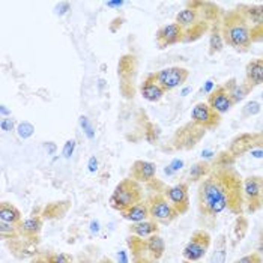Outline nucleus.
<instances>
[{
  "instance_id": "4be33fe9",
  "label": "nucleus",
  "mask_w": 263,
  "mask_h": 263,
  "mask_svg": "<svg viewBox=\"0 0 263 263\" xmlns=\"http://www.w3.org/2000/svg\"><path fill=\"white\" fill-rule=\"evenodd\" d=\"M245 81L253 87L263 84V58L253 59L245 65Z\"/></svg>"
},
{
  "instance_id": "e433bc0d",
  "label": "nucleus",
  "mask_w": 263,
  "mask_h": 263,
  "mask_svg": "<svg viewBox=\"0 0 263 263\" xmlns=\"http://www.w3.org/2000/svg\"><path fill=\"white\" fill-rule=\"evenodd\" d=\"M0 128H2V131H14V128H15V121L11 119V118H2V121H0Z\"/></svg>"
},
{
  "instance_id": "2f4dec72",
  "label": "nucleus",
  "mask_w": 263,
  "mask_h": 263,
  "mask_svg": "<svg viewBox=\"0 0 263 263\" xmlns=\"http://www.w3.org/2000/svg\"><path fill=\"white\" fill-rule=\"evenodd\" d=\"M35 126L30 122H21L17 126V134L20 136V139H29L33 136Z\"/></svg>"
},
{
  "instance_id": "f704fd0d",
  "label": "nucleus",
  "mask_w": 263,
  "mask_h": 263,
  "mask_svg": "<svg viewBox=\"0 0 263 263\" xmlns=\"http://www.w3.org/2000/svg\"><path fill=\"white\" fill-rule=\"evenodd\" d=\"M233 263H263V256L259 254L257 251H253L250 254H245L242 257H239L238 260Z\"/></svg>"
},
{
  "instance_id": "9b49d317",
  "label": "nucleus",
  "mask_w": 263,
  "mask_h": 263,
  "mask_svg": "<svg viewBox=\"0 0 263 263\" xmlns=\"http://www.w3.org/2000/svg\"><path fill=\"white\" fill-rule=\"evenodd\" d=\"M191 122L204 131H212L220 126L221 115H218L208 102H197L191 110Z\"/></svg>"
},
{
  "instance_id": "bb28decb",
  "label": "nucleus",
  "mask_w": 263,
  "mask_h": 263,
  "mask_svg": "<svg viewBox=\"0 0 263 263\" xmlns=\"http://www.w3.org/2000/svg\"><path fill=\"white\" fill-rule=\"evenodd\" d=\"M211 170H212V162H196L190 170V181L191 182H202L203 179L211 173Z\"/></svg>"
},
{
  "instance_id": "a211bd4d",
  "label": "nucleus",
  "mask_w": 263,
  "mask_h": 263,
  "mask_svg": "<svg viewBox=\"0 0 263 263\" xmlns=\"http://www.w3.org/2000/svg\"><path fill=\"white\" fill-rule=\"evenodd\" d=\"M140 95L146 101L149 102H158L161 101L165 95V92L161 89V86L157 83L154 72H149L144 76V79L140 83Z\"/></svg>"
},
{
  "instance_id": "72a5a7b5",
  "label": "nucleus",
  "mask_w": 263,
  "mask_h": 263,
  "mask_svg": "<svg viewBox=\"0 0 263 263\" xmlns=\"http://www.w3.org/2000/svg\"><path fill=\"white\" fill-rule=\"evenodd\" d=\"M260 110H262V107H260V102H257V101L247 102V104H245V107L242 108V116L243 118L254 116V115H257Z\"/></svg>"
},
{
  "instance_id": "79ce46f5",
  "label": "nucleus",
  "mask_w": 263,
  "mask_h": 263,
  "mask_svg": "<svg viewBox=\"0 0 263 263\" xmlns=\"http://www.w3.org/2000/svg\"><path fill=\"white\" fill-rule=\"evenodd\" d=\"M215 87H217V86H214V83H212V81H206V84H204V87H203V92L209 95Z\"/></svg>"
},
{
  "instance_id": "423d86ee",
  "label": "nucleus",
  "mask_w": 263,
  "mask_h": 263,
  "mask_svg": "<svg viewBox=\"0 0 263 263\" xmlns=\"http://www.w3.org/2000/svg\"><path fill=\"white\" fill-rule=\"evenodd\" d=\"M212 243V236L208 230L197 229L191 233L190 241L183 247L182 257L185 262L196 263L203 260V257L208 254Z\"/></svg>"
},
{
  "instance_id": "4c0bfd02",
  "label": "nucleus",
  "mask_w": 263,
  "mask_h": 263,
  "mask_svg": "<svg viewBox=\"0 0 263 263\" xmlns=\"http://www.w3.org/2000/svg\"><path fill=\"white\" fill-rule=\"evenodd\" d=\"M251 40H253V44L254 42H263V26L251 29Z\"/></svg>"
},
{
  "instance_id": "7ed1b4c3",
  "label": "nucleus",
  "mask_w": 263,
  "mask_h": 263,
  "mask_svg": "<svg viewBox=\"0 0 263 263\" xmlns=\"http://www.w3.org/2000/svg\"><path fill=\"white\" fill-rule=\"evenodd\" d=\"M221 33L224 44L238 53L250 51L251 40V26L243 18V15L235 8L224 12L221 17Z\"/></svg>"
},
{
  "instance_id": "cd10ccee",
  "label": "nucleus",
  "mask_w": 263,
  "mask_h": 263,
  "mask_svg": "<svg viewBox=\"0 0 263 263\" xmlns=\"http://www.w3.org/2000/svg\"><path fill=\"white\" fill-rule=\"evenodd\" d=\"M226 257H227V238L224 233H221L215 239V250L211 256L209 263H226Z\"/></svg>"
},
{
  "instance_id": "b1692460",
  "label": "nucleus",
  "mask_w": 263,
  "mask_h": 263,
  "mask_svg": "<svg viewBox=\"0 0 263 263\" xmlns=\"http://www.w3.org/2000/svg\"><path fill=\"white\" fill-rule=\"evenodd\" d=\"M122 218L129 221V223H140V221H144V220H149V206H147V202L146 200H142L137 204L131 206L129 209L123 211L121 214Z\"/></svg>"
},
{
  "instance_id": "6e6552de",
  "label": "nucleus",
  "mask_w": 263,
  "mask_h": 263,
  "mask_svg": "<svg viewBox=\"0 0 263 263\" xmlns=\"http://www.w3.org/2000/svg\"><path fill=\"white\" fill-rule=\"evenodd\" d=\"M245 212L256 214L263 208V176L243 178Z\"/></svg>"
},
{
  "instance_id": "0eeeda50",
  "label": "nucleus",
  "mask_w": 263,
  "mask_h": 263,
  "mask_svg": "<svg viewBox=\"0 0 263 263\" xmlns=\"http://www.w3.org/2000/svg\"><path fill=\"white\" fill-rule=\"evenodd\" d=\"M146 202H147V206H149L151 220L157 221L160 226H168V224L176 221L181 217L179 212L164 197L162 191L161 193L151 194Z\"/></svg>"
},
{
  "instance_id": "de8ad7c7",
  "label": "nucleus",
  "mask_w": 263,
  "mask_h": 263,
  "mask_svg": "<svg viewBox=\"0 0 263 263\" xmlns=\"http://www.w3.org/2000/svg\"><path fill=\"white\" fill-rule=\"evenodd\" d=\"M164 173H165V175H173L175 172L172 170V167H170V165H167V167L164 168Z\"/></svg>"
},
{
  "instance_id": "c85d7f7f",
  "label": "nucleus",
  "mask_w": 263,
  "mask_h": 263,
  "mask_svg": "<svg viewBox=\"0 0 263 263\" xmlns=\"http://www.w3.org/2000/svg\"><path fill=\"white\" fill-rule=\"evenodd\" d=\"M248 232V218L245 215H239L236 218V223H235V227H233V247L238 242H241L245 235Z\"/></svg>"
},
{
  "instance_id": "4468645a",
  "label": "nucleus",
  "mask_w": 263,
  "mask_h": 263,
  "mask_svg": "<svg viewBox=\"0 0 263 263\" xmlns=\"http://www.w3.org/2000/svg\"><path fill=\"white\" fill-rule=\"evenodd\" d=\"M204 129L194 125L193 122L186 123L181 129H178L176 136H175V147L176 149H190L194 147L197 143L200 142L203 136H204Z\"/></svg>"
},
{
  "instance_id": "9d476101",
  "label": "nucleus",
  "mask_w": 263,
  "mask_h": 263,
  "mask_svg": "<svg viewBox=\"0 0 263 263\" xmlns=\"http://www.w3.org/2000/svg\"><path fill=\"white\" fill-rule=\"evenodd\" d=\"M137 76V61L134 54H125L118 65V77L121 80V92L129 98L134 93V81Z\"/></svg>"
},
{
  "instance_id": "20e7f679",
  "label": "nucleus",
  "mask_w": 263,
  "mask_h": 263,
  "mask_svg": "<svg viewBox=\"0 0 263 263\" xmlns=\"http://www.w3.org/2000/svg\"><path fill=\"white\" fill-rule=\"evenodd\" d=\"M126 245L131 251V263H160L165 254V241L160 235L149 238L128 236Z\"/></svg>"
},
{
  "instance_id": "37998d69",
  "label": "nucleus",
  "mask_w": 263,
  "mask_h": 263,
  "mask_svg": "<svg viewBox=\"0 0 263 263\" xmlns=\"http://www.w3.org/2000/svg\"><path fill=\"white\" fill-rule=\"evenodd\" d=\"M0 113H2V118H6V116H9V118H11V111L6 108V105H5V104H2V107H0Z\"/></svg>"
},
{
  "instance_id": "aec40b11",
  "label": "nucleus",
  "mask_w": 263,
  "mask_h": 263,
  "mask_svg": "<svg viewBox=\"0 0 263 263\" xmlns=\"http://www.w3.org/2000/svg\"><path fill=\"white\" fill-rule=\"evenodd\" d=\"M17 227H18L21 238L36 239L41 235V232H42V227H44V217H41V215H32V217L23 220Z\"/></svg>"
},
{
  "instance_id": "a878e982",
  "label": "nucleus",
  "mask_w": 263,
  "mask_h": 263,
  "mask_svg": "<svg viewBox=\"0 0 263 263\" xmlns=\"http://www.w3.org/2000/svg\"><path fill=\"white\" fill-rule=\"evenodd\" d=\"M0 221L18 226L23 221L20 209L11 202L3 200V202L0 203Z\"/></svg>"
},
{
  "instance_id": "a18cd8bd",
  "label": "nucleus",
  "mask_w": 263,
  "mask_h": 263,
  "mask_svg": "<svg viewBox=\"0 0 263 263\" xmlns=\"http://www.w3.org/2000/svg\"><path fill=\"white\" fill-rule=\"evenodd\" d=\"M257 253L263 256V232L260 233V238H259V243H257Z\"/></svg>"
},
{
  "instance_id": "f257e3e1",
  "label": "nucleus",
  "mask_w": 263,
  "mask_h": 263,
  "mask_svg": "<svg viewBox=\"0 0 263 263\" xmlns=\"http://www.w3.org/2000/svg\"><path fill=\"white\" fill-rule=\"evenodd\" d=\"M236 158L224 151L215 157L211 173L199 183L197 208L203 220H215L224 212L243 215V178L235 167Z\"/></svg>"
},
{
  "instance_id": "f03ea898",
  "label": "nucleus",
  "mask_w": 263,
  "mask_h": 263,
  "mask_svg": "<svg viewBox=\"0 0 263 263\" xmlns=\"http://www.w3.org/2000/svg\"><path fill=\"white\" fill-rule=\"evenodd\" d=\"M223 9H220L215 3L211 2H188L182 11H179L175 17V23H178L183 29L185 41L196 42L203 35L209 33L214 23L221 20Z\"/></svg>"
},
{
  "instance_id": "c03bdc74",
  "label": "nucleus",
  "mask_w": 263,
  "mask_h": 263,
  "mask_svg": "<svg viewBox=\"0 0 263 263\" xmlns=\"http://www.w3.org/2000/svg\"><path fill=\"white\" fill-rule=\"evenodd\" d=\"M105 5H107V6H110V8H121V6L125 5V3H123V2H107Z\"/></svg>"
},
{
  "instance_id": "49530a36",
  "label": "nucleus",
  "mask_w": 263,
  "mask_h": 263,
  "mask_svg": "<svg viewBox=\"0 0 263 263\" xmlns=\"http://www.w3.org/2000/svg\"><path fill=\"white\" fill-rule=\"evenodd\" d=\"M98 263H116V262H113V259H110V257H102L101 260Z\"/></svg>"
},
{
  "instance_id": "ea45409f",
  "label": "nucleus",
  "mask_w": 263,
  "mask_h": 263,
  "mask_svg": "<svg viewBox=\"0 0 263 263\" xmlns=\"http://www.w3.org/2000/svg\"><path fill=\"white\" fill-rule=\"evenodd\" d=\"M87 165H89V172H90V173H95V172L98 170V160H97L95 157H90Z\"/></svg>"
},
{
  "instance_id": "39448f33",
  "label": "nucleus",
  "mask_w": 263,
  "mask_h": 263,
  "mask_svg": "<svg viewBox=\"0 0 263 263\" xmlns=\"http://www.w3.org/2000/svg\"><path fill=\"white\" fill-rule=\"evenodd\" d=\"M143 197H144V190H143L142 183H139L131 178H125L115 186L108 203L115 211L122 214L131 206L144 200Z\"/></svg>"
},
{
  "instance_id": "c9c22d12",
  "label": "nucleus",
  "mask_w": 263,
  "mask_h": 263,
  "mask_svg": "<svg viewBox=\"0 0 263 263\" xmlns=\"http://www.w3.org/2000/svg\"><path fill=\"white\" fill-rule=\"evenodd\" d=\"M74 149H76V140H74V139H72V140H68V142L65 143L63 151H62L63 157H65V158H71L72 154H74Z\"/></svg>"
},
{
  "instance_id": "ddd939ff",
  "label": "nucleus",
  "mask_w": 263,
  "mask_h": 263,
  "mask_svg": "<svg viewBox=\"0 0 263 263\" xmlns=\"http://www.w3.org/2000/svg\"><path fill=\"white\" fill-rule=\"evenodd\" d=\"M183 41H185L183 29L175 21L161 26L155 33V42L160 50H164V48L176 45V44H182Z\"/></svg>"
},
{
  "instance_id": "c756f323",
  "label": "nucleus",
  "mask_w": 263,
  "mask_h": 263,
  "mask_svg": "<svg viewBox=\"0 0 263 263\" xmlns=\"http://www.w3.org/2000/svg\"><path fill=\"white\" fill-rule=\"evenodd\" d=\"M0 235H2V239H15L20 236V232L17 226L0 221Z\"/></svg>"
},
{
  "instance_id": "1a4fd4ad",
  "label": "nucleus",
  "mask_w": 263,
  "mask_h": 263,
  "mask_svg": "<svg viewBox=\"0 0 263 263\" xmlns=\"http://www.w3.org/2000/svg\"><path fill=\"white\" fill-rule=\"evenodd\" d=\"M154 77L157 83L161 86V89L167 93L178 87H182L190 79V71L182 66H168L154 72Z\"/></svg>"
},
{
  "instance_id": "7c9ffc66",
  "label": "nucleus",
  "mask_w": 263,
  "mask_h": 263,
  "mask_svg": "<svg viewBox=\"0 0 263 263\" xmlns=\"http://www.w3.org/2000/svg\"><path fill=\"white\" fill-rule=\"evenodd\" d=\"M45 263H74V257L66 253H51L47 256Z\"/></svg>"
},
{
  "instance_id": "6ab92c4d",
  "label": "nucleus",
  "mask_w": 263,
  "mask_h": 263,
  "mask_svg": "<svg viewBox=\"0 0 263 263\" xmlns=\"http://www.w3.org/2000/svg\"><path fill=\"white\" fill-rule=\"evenodd\" d=\"M223 86L224 89L227 90V93L230 95V98H232V101H233L235 105H238L239 102H242L254 90V87L250 86L247 81L243 80L242 83H238V80L235 77L229 79V80L224 83Z\"/></svg>"
},
{
  "instance_id": "2eb2a0df",
  "label": "nucleus",
  "mask_w": 263,
  "mask_h": 263,
  "mask_svg": "<svg viewBox=\"0 0 263 263\" xmlns=\"http://www.w3.org/2000/svg\"><path fill=\"white\" fill-rule=\"evenodd\" d=\"M157 176V164L146 160H136L131 164L129 168V178L137 181L142 185H149L155 181Z\"/></svg>"
},
{
  "instance_id": "a19ab883",
  "label": "nucleus",
  "mask_w": 263,
  "mask_h": 263,
  "mask_svg": "<svg viewBox=\"0 0 263 263\" xmlns=\"http://www.w3.org/2000/svg\"><path fill=\"white\" fill-rule=\"evenodd\" d=\"M118 263H129V257H128V251L122 250L118 253Z\"/></svg>"
},
{
  "instance_id": "58836bf2",
  "label": "nucleus",
  "mask_w": 263,
  "mask_h": 263,
  "mask_svg": "<svg viewBox=\"0 0 263 263\" xmlns=\"http://www.w3.org/2000/svg\"><path fill=\"white\" fill-rule=\"evenodd\" d=\"M170 167H172V170L176 173V172H179V170L183 167V161L182 160H178V158H176V160H173V161L170 162Z\"/></svg>"
},
{
  "instance_id": "f8f14e48",
  "label": "nucleus",
  "mask_w": 263,
  "mask_h": 263,
  "mask_svg": "<svg viewBox=\"0 0 263 263\" xmlns=\"http://www.w3.org/2000/svg\"><path fill=\"white\" fill-rule=\"evenodd\" d=\"M162 194L170 202V204L179 212V215H185L190 211V185L186 182L164 186Z\"/></svg>"
},
{
  "instance_id": "5701e85b",
  "label": "nucleus",
  "mask_w": 263,
  "mask_h": 263,
  "mask_svg": "<svg viewBox=\"0 0 263 263\" xmlns=\"http://www.w3.org/2000/svg\"><path fill=\"white\" fill-rule=\"evenodd\" d=\"M128 232L139 238H149L154 235H160V224L149 218L140 223H133L128 227Z\"/></svg>"
},
{
  "instance_id": "09e8293b",
  "label": "nucleus",
  "mask_w": 263,
  "mask_h": 263,
  "mask_svg": "<svg viewBox=\"0 0 263 263\" xmlns=\"http://www.w3.org/2000/svg\"><path fill=\"white\" fill-rule=\"evenodd\" d=\"M262 100H263V93H262Z\"/></svg>"
},
{
  "instance_id": "393cba45",
  "label": "nucleus",
  "mask_w": 263,
  "mask_h": 263,
  "mask_svg": "<svg viewBox=\"0 0 263 263\" xmlns=\"http://www.w3.org/2000/svg\"><path fill=\"white\" fill-rule=\"evenodd\" d=\"M223 33H221V20L212 24L209 30V56L221 53L224 48Z\"/></svg>"
},
{
  "instance_id": "412c9836",
  "label": "nucleus",
  "mask_w": 263,
  "mask_h": 263,
  "mask_svg": "<svg viewBox=\"0 0 263 263\" xmlns=\"http://www.w3.org/2000/svg\"><path fill=\"white\" fill-rule=\"evenodd\" d=\"M236 9L243 15L247 23L253 27H260L263 26V5H248L241 3L236 6Z\"/></svg>"
},
{
  "instance_id": "f3484780",
  "label": "nucleus",
  "mask_w": 263,
  "mask_h": 263,
  "mask_svg": "<svg viewBox=\"0 0 263 263\" xmlns=\"http://www.w3.org/2000/svg\"><path fill=\"white\" fill-rule=\"evenodd\" d=\"M257 143H259V133H254V134H241L238 137H235L232 140L230 147L227 149L235 158L241 157L247 152H251L253 149L257 147Z\"/></svg>"
},
{
  "instance_id": "473e14b6",
  "label": "nucleus",
  "mask_w": 263,
  "mask_h": 263,
  "mask_svg": "<svg viewBox=\"0 0 263 263\" xmlns=\"http://www.w3.org/2000/svg\"><path fill=\"white\" fill-rule=\"evenodd\" d=\"M80 126L83 128V131H84V134H86V137L89 140H93L95 139V128H93L92 122L89 121V118L80 116Z\"/></svg>"
},
{
  "instance_id": "dca6fc26",
  "label": "nucleus",
  "mask_w": 263,
  "mask_h": 263,
  "mask_svg": "<svg viewBox=\"0 0 263 263\" xmlns=\"http://www.w3.org/2000/svg\"><path fill=\"white\" fill-rule=\"evenodd\" d=\"M206 102H208L218 115H226V113H229V111L235 107V104L232 101L230 95L227 93V90L224 89L223 84L217 86V87L208 95V101Z\"/></svg>"
}]
</instances>
